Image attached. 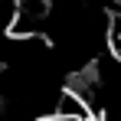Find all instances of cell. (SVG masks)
Listing matches in <instances>:
<instances>
[{
  "mask_svg": "<svg viewBox=\"0 0 121 121\" xmlns=\"http://www.w3.org/2000/svg\"><path fill=\"white\" fill-rule=\"evenodd\" d=\"M17 36V0H0V59Z\"/></svg>",
  "mask_w": 121,
  "mask_h": 121,
  "instance_id": "6da1fadb",
  "label": "cell"
},
{
  "mask_svg": "<svg viewBox=\"0 0 121 121\" xmlns=\"http://www.w3.org/2000/svg\"><path fill=\"white\" fill-rule=\"evenodd\" d=\"M33 121H75V118H65L59 111H49V115H39V118H33Z\"/></svg>",
  "mask_w": 121,
  "mask_h": 121,
  "instance_id": "7a4b0ae2",
  "label": "cell"
},
{
  "mask_svg": "<svg viewBox=\"0 0 121 121\" xmlns=\"http://www.w3.org/2000/svg\"><path fill=\"white\" fill-rule=\"evenodd\" d=\"M108 3H111V7H115V10L121 13V0H108Z\"/></svg>",
  "mask_w": 121,
  "mask_h": 121,
  "instance_id": "3957f363",
  "label": "cell"
}]
</instances>
